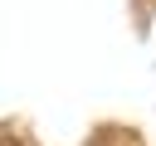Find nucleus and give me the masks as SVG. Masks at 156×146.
<instances>
[{
  "label": "nucleus",
  "mask_w": 156,
  "mask_h": 146,
  "mask_svg": "<svg viewBox=\"0 0 156 146\" xmlns=\"http://www.w3.org/2000/svg\"><path fill=\"white\" fill-rule=\"evenodd\" d=\"M0 146H20V141H15V136H10V131H0Z\"/></svg>",
  "instance_id": "f257e3e1"
}]
</instances>
